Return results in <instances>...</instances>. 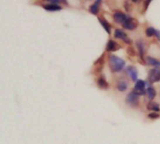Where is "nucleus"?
<instances>
[{
  "instance_id": "nucleus-15",
  "label": "nucleus",
  "mask_w": 160,
  "mask_h": 144,
  "mask_svg": "<svg viewBox=\"0 0 160 144\" xmlns=\"http://www.w3.org/2000/svg\"><path fill=\"white\" fill-rule=\"evenodd\" d=\"M97 84L101 88H107L108 87V83L106 81V80L103 78V77H99V78H98V80H97Z\"/></svg>"
},
{
  "instance_id": "nucleus-4",
  "label": "nucleus",
  "mask_w": 160,
  "mask_h": 144,
  "mask_svg": "<svg viewBox=\"0 0 160 144\" xmlns=\"http://www.w3.org/2000/svg\"><path fill=\"white\" fill-rule=\"evenodd\" d=\"M149 81L151 83L160 80V68H154L149 72Z\"/></svg>"
},
{
  "instance_id": "nucleus-22",
  "label": "nucleus",
  "mask_w": 160,
  "mask_h": 144,
  "mask_svg": "<svg viewBox=\"0 0 160 144\" xmlns=\"http://www.w3.org/2000/svg\"><path fill=\"white\" fill-rule=\"evenodd\" d=\"M50 2H51V4H54V5H57L58 3H60V2H64V1H60V0H51V1H50Z\"/></svg>"
},
{
  "instance_id": "nucleus-23",
  "label": "nucleus",
  "mask_w": 160,
  "mask_h": 144,
  "mask_svg": "<svg viewBox=\"0 0 160 144\" xmlns=\"http://www.w3.org/2000/svg\"><path fill=\"white\" fill-rule=\"evenodd\" d=\"M128 52H130V55H135V52L131 49V48H128Z\"/></svg>"
},
{
  "instance_id": "nucleus-14",
  "label": "nucleus",
  "mask_w": 160,
  "mask_h": 144,
  "mask_svg": "<svg viewBox=\"0 0 160 144\" xmlns=\"http://www.w3.org/2000/svg\"><path fill=\"white\" fill-rule=\"evenodd\" d=\"M147 109H151V110H154V112H159V105L156 102H150L148 105H147Z\"/></svg>"
},
{
  "instance_id": "nucleus-1",
  "label": "nucleus",
  "mask_w": 160,
  "mask_h": 144,
  "mask_svg": "<svg viewBox=\"0 0 160 144\" xmlns=\"http://www.w3.org/2000/svg\"><path fill=\"white\" fill-rule=\"evenodd\" d=\"M109 65L112 72H119L124 68L125 61L119 58V57L111 54L109 56Z\"/></svg>"
},
{
  "instance_id": "nucleus-13",
  "label": "nucleus",
  "mask_w": 160,
  "mask_h": 144,
  "mask_svg": "<svg viewBox=\"0 0 160 144\" xmlns=\"http://www.w3.org/2000/svg\"><path fill=\"white\" fill-rule=\"evenodd\" d=\"M137 47H138V50H139V52H140V58H142V60H143V55H144V44H143V42L139 40L137 42Z\"/></svg>"
},
{
  "instance_id": "nucleus-16",
  "label": "nucleus",
  "mask_w": 160,
  "mask_h": 144,
  "mask_svg": "<svg viewBox=\"0 0 160 144\" xmlns=\"http://www.w3.org/2000/svg\"><path fill=\"white\" fill-rule=\"evenodd\" d=\"M99 22L102 25V26L104 27V29L107 31V33L111 34V25H109V23H108L106 20H102V19H99Z\"/></svg>"
},
{
  "instance_id": "nucleus-10",
  "label": "nucleus",
  "mask_w": 160,
  "mask_h": 144,
  "mask_svg": "<svg viewBox=\"0 0 160 144\" xmlns=\"http://www.w3.org/2000/svg\"><path fill=\"white\" fill-rule=\"evenodd\" d=\"M43 8L46 9L48 11H60L61 7L58 5H54V4H47L43 6Z\"/></svg>"
},
{
  "instance_id": "nucleus-18",
  "label": "nucleus",
  "mask_w": 160,
  "mask_h": 144,
  "mask_svg": "<svg viewBox=\"0 0 160 144\" xmlns=\"http://www.w3.org/2000/svg\"><path fill=\"white\" fill-rule=\"evenodd\" d=\"M147 95H148V97L150 100H152L154 98V97H156V90H154V88L152 87H149L147 89Z\"/></svg>"
},
{
  "instance_id": "nucleus-21",
  "label": "nucleus",
  "mask_w": 160,
  "mask_h": 144,
  "mask_svg": "<svg viewBox=\"0 0 160 144\" xmlns=\"http://www.w3.org/2000/svg\"><path fill=\"white\" fill-rule=\"evenodd\" d=\"M150 2H151V1H149V0H148V1H145V3H144V11L148 8V6L150 5Z\"/></svg>"
},
{
  "instance_id": "nucleus-17",
  "label": "nucleus",
  "mask_w": 160,
  "mask_h": 144,
  "mask_svg": "<svg viewBox=\"0 0 160 144\" xmlns=\"http://www.w3.org/2000/svg\"><path fill=\"white\" fill-rule=\"evenodd\" d=\"M117 89L121 91V92H124V91L128 89V83H126L125 81H120V83H118V84H117Z\"/></svg>"
},
{
  "instance_id": "nucleus-2",
  "label": "nucleus",
  "mask_w": 160,
  "mask_h": 144,
  "mask_svg": "<svg viewBox=\"0 0 160 144\" xmlns=\"http://www.w3.org/2000/svg\"><path fill=\"white\" fill-rule=\"evenodd\" d=\"M126 103H128L129 106L133 107V108H137L140 104V100H139V95L136 93L132 92L129 93L126 97Z\"/></svg>"
},
{
  "instance_id": "nucleus-24",
  "label": "nucleus",
  "mask_w": 160,
  "mask_h": 144,
  "mask_svg": "<svg viewBox=\"0 0 160 144\" xmlns=\"http://www.w3.org/2000/svg\"><path fill=\"white\" fill-rule=\"evenodd\" d=\"M156 37H157V40H160V31H159V30H156Z\"/></svg>"
},
{
  "instance_id": "nucleus-9",
  "label": "nucleus",
  "mask_w": 160,
  "mask_h": 144,
  "mask_svg": "<svg viewBox=\"0 0 160 144\" xmlns=\"http://www.w3.org/2000/svg\"><path fill=\"white\" fill-rule=\"evenodd\" d=\"M126 73L131 77V80H137L138 79V72L134 66H128V68H126Z\"/></svg>"
},
{
  "instance_id": "nucleus-5",
  "label": "nucleus",
  "mask_w": 160,
  "mask_h": 144,
  "mask_svg": "<svg viewBox=\"0 0 160 144\" xmlns=\"http://www.w3.org/2000/svg\"><path fill=\"white\" fill-rule=\"evenodd\" d=\"M137 26H138L137 20H135V19L130 18V17L125 22V23L123 25V27L125 28V29H128V30H133Z\"/></svg>"
},
{
  "instance_id": "nucleus-19",
  "label": "nucleus",
  "mask_w": 160,
  "mask_h": 144,
  "mask_svg": "<svg viewBox=\"0 0 160 144\" xmlns=\"http://www.w3.org/2000/svg\"><path fill=\"white\" fill-rule=\"evenodd\" d=\"M145 33H146V36L147 37H153V36H156V30L154 29V27H148L146 31H145Z\"/></svg>"
},
{
  "instance_id": "nucleus-8",
  "label": "nucleus",
  "mask_w": 160,
  "mask_h": 144,
  "mask_svg": "<svg viewBox=\"0 0 160 144\" xmlns=\"http://www.w3.org/2000/svg\"><path fill=\"white\" fill-rule=\"evenodd\" d=\"M120 48H121V46L114 40H110L107 43V46H106V49L108 52H114V51H117L118 49H120Z\"/></svg>"
},
{
  "instance_id": "nucleus-3",
  "label": "nucleus",
  "mask_w": 160,
  "mask_h": 144,
  "mask_svg": "<svg viewBox=\"0 0 160 144\" xmlns=\"http://www.w3.org/2000/svg\"><path fill=\"white\" fill-rule=\"evenodd\" d=\"M145 81L142 80H138L136 81L135 87H134V93H136L139 95H143L145 94H147V90L145 89Z\"/></svg>"
},
{
  "instance_id": "nucleus-20",
  "label": "nucleus",
  "mask_w": 160,
  "mask_h": 144,
  "mask_svg": "<svg viewBox=\"0 0 160 144\" xmlns=\"http://www.w3.org/2000/svg\"><path fill=\"white\" fill-rule=\"evenodd\" d=\"M148 117L149 118H152V119H156L159 117V114H157L156 112H152V113H150L148 115Z\"/></svg>"
},
{
  "instance_id": "nucleus-12",
  "label": "nucleus",
  "mask_w": 160,
  "mask_h": 144,
  "mask_svg": "<svg viewBox=\"0 0 160 144\" xmlns=\"http://www.w3.org/2000/svg\"><path fill=\"white\" fill-rule=\"evenodd\" d=\"M147 62L149 65L151 66H154L156 68H160V61L156 59V58H153V57H147Z\"/></svg>"
},
{
  "instance_id": "nucleus-6",
  "label": "nucleus",
  "mask_w": 160,
  "mask_h": 144,
  "mask_svg": "<svg viewBox=\"0 0 160 144\" xmlns=\"http://www.w3.org/2000/svg\"><path fill=\"white\" fill-rule=\"evenodd\" d=\"M129 18V16H126L125 14H124L123 12H120V11H117L113 14V19L115 23H125V22L128 20Z\"/></svg>"
},
{
  "instance_id": "nucleus-11",
  "label": "nucleus",
  "mask_w": 160,
  "mask_h": 144,
  "mask_svg": "<svg viewBox=\"0 0 160 144\" xmlns=\"http://www.w3.org/2000/svg\"><path fill=\"white\" fill-rule=\"evenodd\" d=\"M101 3V1H96L95 4H93L92 6H90V8H89V11L92 14H97V12L99 11V7H98V5Z\"/></svg>"
},
{
  "instance_id": "nucleus-7",
  "label": "nucleus",
  "mask_w": 160,
  "mask_h": 144,
  "mask_svg": "<svg viewBox=\"0 0 160 144\" xmlns=\"http://www.w3.org/2000/svg\"><path fill=\"white\" fill-rule=\"evenodd\" d=\"M114 37L115 38H119V40H123L125 42L128 43V44H130V43H131V40L128 37V36H126V34L123 30L116 29L115 32H114Z\"/></svg>"
}]
</instances>
